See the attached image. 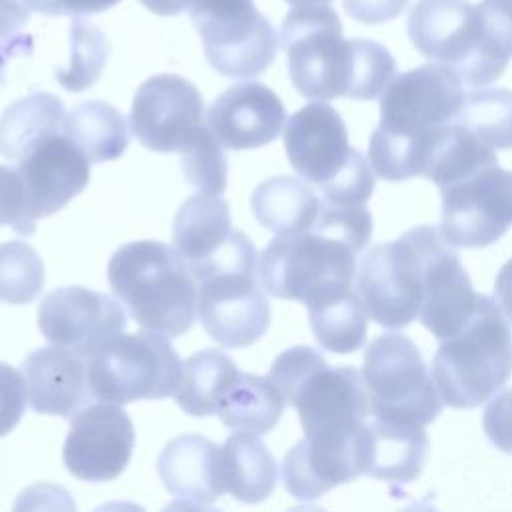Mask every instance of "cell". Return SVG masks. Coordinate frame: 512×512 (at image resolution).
<instances>
[{"label": "cell", "mask_w": 512, "mask_h": 512, "mask_svg": "<svg viewBox=\"0 0 512 512\" xmlns=\"http://www.w3.org/2000/svg\"><path fill=\"white\" fill-rule=\"evenodd\" d=\"M464 98L458 74L436 62L394 76L380 94V122L370 136L372 172L390 182L424 176Z\"/></svg>", "instance_id": "cell-1"}, {"label": "cell", "mask_w": 512, "mask_h": 512, "mask_svg": "<svg viewBox=\"0 0 512 512\" xmlns=\"http://www.w3.org/2000/svg\"><path fill=\"white\" fill-rule=\"evenodd\" d=\"M372 236V216L364 204L338 206L322 200L312 228L276 234L258 260L266 294L308 302L332 288L352 286L356 256Z\"/></svg>", "instance_id": "cell-2"}, {"label": "cell", "mask_w": 512, "mask_h": 512, "mask_svg": "<svg viewBox=\"0 0 512 512\" xmlns=\"http://www.w3.org/2000/svg\"><path fill=\"white\" fill-rule=\"evenodd\" d=\"M454 248L440 228L428 224L372 246L354 278L368 318L390 330L416 320L420 310L462 272Z\"/></svg>", "instance_id": "cell-3"}, {"label": "cell", "mask_w": 512, "mask_h": 512, "mask_svg": "<svg viewBox=\"0 0 512 512\" xmlns=\"http://www.w3.org/2000/svg\"><path fill=\"white\" fill-rule=\"evenodd\" d=\"M408 36L428 60L452 68L470 88L502 76L512 58V4L506 0H418Z\"/></svg>", "instance_id": "cell-4"}, {"label": "cell", "mask_w": 512, "mask_h": 512, "mask_svg": "<svg viewBox=\"0 0 512 512\" xmlns=\"http://www.w3.org/2000/svg\"><path fill=\"white\" fill-rule=\"evenodd\" d=\"M108 282L116 300L146 330L176 338L196 320L198 282L174 246L158 240L120 246L108 262Z\"/></svg>", "instance_id": "cell-5"}, {"label": "cell", "mask_w": 512, "mask_h": 512, "mask_svg": "<svg viewBox=\"0 0 512 512\" xmlns=\"http://www.w3.org/2000/svg\"><path fill=\"white\" fill-rule=\"evenodd\" d=\"M512 376V328L498 302L486 294L470 320L440 340L432 378L450 408H476L496 396Z\"/></svg>", "instance_id": "cell-6"}, {"label": "cell", "mask_w": 512, "mask_h": 512, "mask_svg": "<svg viewBox=\"0 0 512 512\" xmlns=\"http://www.w3.org/2000/svg\"><path fill=\"white\" fill-rule=\"evenodd\" d=\"M268 378L298 410L304 434L352 428L372 416L362 372L348 364L330 366L310 346L280 352Z\"/></svg>", "instance_id": "cell-7"}, {"label": "cell", "mask_w": 512, "mask_h": 512, "mask_svg": "<svg viewBox=\"0 0 512 512\" xmlns=\"http://www.w3.org/2000/svg\"><path fill=\"white\" fill-rule=\"evenodd\" d=\"M292 86L308 100L352 98L356 38L342 36L338 14L328 4L292 6L280 30Z\"/></svg>", "instance_id": "cell-8"}, {"label": "cell", "mask_w": 512, "mask_h": 512, "mask_svg": "<svg viewBox=\"0 0 512 512\" xmlns=\"http://www.w3.org/2000/svg\"><path fill=\"white\" fill-rule=\"evenodd\" d=\"M182 366L166 334L120 332L88 358V382L100 402L162 400L178 390Z\"/></svg>", "instance_id": "cell-9"}, {"label": "cell", "mask_w": 512, "mask_h": 512, "mask_svg": "<svg viewBox=\"0 0 512 512\" xmlns=\"http://www.w3.org/2000/svg\"><path fill=\"white\" fill-rule=\"evenodd\" d=\"M370 412L378 420L426 426L442 412V398L418 346L400 332L376 336L362 364Z\"/></svg>", "instance_id": "cell-10"}, {"label": "cell", "mask_w": 512, "mask_h": 512, "mask_svg": "<svg viewBox=\"0 0 512 512\" xmlns=\"http://www.w3.org/2000/svg\"><path fill=\"white\" fill-rule=\"evenodd\" d=\"M190 20L210 66L228 78H254L276 58L278 34L252 0H196Z\"/></svg>", "instance_id": "cell-11"}, {"label": "cell", "mask_w": 512, "mask_h": 512, "mask_svg": "<svg viewBox=\"0 0 512 512\" xmlns=\"http://www.w3.org/2000/svg\"><path fill=\"white\" fill-rule=\"evenodd\" d=\"M372 458L370 418L344 430L304 434L282 460V484L296 500L312 502L340 484L370 474Z\"/></svg>", "instance_id": "cell-12"}, {"label": "cell", "mask_w": 512, "mask_h": 512, "mask_svg": "<svg viewBox=\"0 0 512 512\" xmlns=\"http://www.w3.org/2000/svg\"><path fill=\"white\" fill-rule=\"evenodd\" d=\"M442 236L456 248H484L512 224V172L486 166L444 188Z\"/></svg>", "instance_id": "cell-13"}, {"label": "cell", "mask_w": 512, "mask_h": 512, "mask_svg": "<svg viewBox=\"0 0 512 512\" xmlns=\"http://www.w3.org/2000/svg\"><path fill=\"white\" fill-rule=\"evenodd\" d=\"M196 282L198 318L218 344L246 348L266 334L270 304L258 276V266L214 270Z\"/></svg>", "instance_id": "cell-14"}, {"label": "cell", "mask_w": 512, "mask_h": 512, "mask_svg": "<svg viewBox=\"0 0 512 512\" xmlns=\"http://www.w3.org/2000/svg\"><path fill=\"white\" fill-rule=\"evenodd\" d=\"M202 120L200 90L178 74L144 80L130 108V130L152 152H182L204 126Z\"/></svg>", "instance_id": "cell-15"}, {"label": "cell", "mask_w": 512, "mask_h": 512, "mask_svg": "<svg viewBox=\"0 0 512 512\" xmlns=\"http://www.w3.org/2000/svg\"><path fill=\"white\" fill-rule=\"evenodd\" d=\"M134 442V424L120 404L98 400L74 414L62 458L78 480L108 482L124 472Z\"/></svg>", "instance_id": "cell-16"}, {"label": "cell", "mask_w": 512, "mask_h": 512, "mask_svg": "<svg viewBox=\"0 0 512 512\" xmlns=\"http://www.w3.org/2000/svg\"><path fill=\"white\" fill-rule=\"evenodd\" d=\"M38 328L50 344L90 358L126 328V314L114 298L102 292L64 286L40 302Z\"/></svg>", "instance_id": "cell-17"}, {"label": "cell", "mask_w": 512, "mask_h": 512, "mask_svg": "<svg viewBox=\"0 0 512 512\" xmlns=\"http://www.w3.org/2000/svg\"><path fill=\"white\" fill-rule=\"evenodd\" d=\"M16 172L24 190V216L34 224L64 208L90 180L88 156L64 134H52L30 148Z\"/></svg>", "instance_id": "cell-18"}, {"label": "cell", "mask_w": 512, "mask_h": 512, "mask_svg": "<svg viewBox=\"0 0 512 512\" xmlns=\"http://www.w3.org/2000/svg\"><path fill=\"white\" fill-rule=\"evenodd\" d=\"M284 148L294 172L320 190L334 182L360 152L350 146L342 116L322 100L290 116L284 126Z\"/></svg>", "instance_id": "cell-19"}, {"label": "cell", "mask_w": 512, "mask_h": 512, "mask_svg": "<svg viewBox=\"0 0 512 512\" xmlns=\"http://www.w3.org/2000/svg\"><path fill=\"white\" fill-rule=\"evenodd\" d=\"M206 126L226 150L260 148L280 136L286 110L272 88L246 80L216 96L206 112Z\"/></svg>", "instance_id": "cell-20"}, {"label": "cell", "mask_w": 512, "mask_h": 512, "mask_svg": "<svg viewBox=\"0 0 512 512\" xmlns=\"http://www.w3.org/2000/svg\"><path fill=\"white\" fill-rule=\"evenodd\" d=\"M22 374L34 412L68 418L94 398L88 382V358L74 350L54 344L38 348L22 362Z\"/></svg>", "instance_id": "cell-21"}, {"label": "cell", "mask_w": 512, "mask_h": 512, "mask_svg": "<svg viewBox=\"0 0 512 512\" xmlns=\"http://www.w3.org/2000/svg\"><path fill=\"white\" fill-rule=\"evenodd\" d=\"M158 476L176 498L210 506L224 492L222 446L200 434H182L170 440L158 460Z\"/></svg>", "instance_id": "cell-22"}, {"label": "cell", "mask_w": 512, "mask_h": 512, "mask_svg": "<svg viewBox=\"0 0 512 512\" xmlns=\"http://www.w3.org/2000/svg\"><path fill=\"white\" fill-rule=\"evenodd\" d=\"M232 232L228 202L220 194L198 192L190 196L174 216V250L192 272L212 258Z\"/></svg>", "instance_id": "cell-23"}, {"label": "cell", "mask_w": 512, "mask_h": 512, "mask_svg": "<svg viewBox=\"0 0 512 512\" xmlns=\"http://www.w3.org/2000/svg\"><path fill=\"white\" fill-rule=\"evenodd\" d=\"M222 478L232 498L256 504L274 492L278 464L256 432L238 430L222 444Z\"/></svg>", "instance_id": "cell-24"}, {"label": "cell", "mask_w": 512, "mask_h": 512, "mask_svg": "<svg viewBox=\"0 0 512 512\" xmlns=\"http://www.w3.org/2000/svg\"><path fill=\"white\" fill-rule=\"evenodd\" d=\"M250 208L264 228L274 234H292L312 228L322 198L300 178L272 176L254 188Z\"/></svg>", "instance_id": "cell-25"}, {"label": "cell", "mask_w": 512, "mask_h": 512, "mask_svg": "<svg viewBox=\"0 0 512 512\" xmlns=\"http://www.w3.org/2000/svg\"><path fill=\"white\" fill-rule=\"evenodd\" d=\"M306 308L314 338L324 350L350 354L364 344L368 314L356 288H332L308 300Z\"/></svg>", "instance_id": "cell-26"}, {"label": "cell", "mask_w": 512, "mask_h": 512, "mask_svg": "<svg viewBox=\"0 0 512 512\" xmlns=\"http://www.w3.org/2000/svg\"><path fill=\"white\" fill-rule=\"evenodd\" d=\"M66 108L50 92H32L12 102L0 116V154L18 162L30 148L64 132Z\"/></svg>", "instance_id": "cell-27"}, {"label": "cell", "mask_w": 512, "mask_h": 512, "mask_svg": "<svg viewBox=\"0 0 512 512\" xmlns=\"http://www.w3.org/2000/svg\"><path fill=\"white\" fill-rule=\"evenodd\" d=\"M370 428L374 434V458L368 476L394 484L418 480L430 454V440L424 426L388 422L372 416Z\"/></svg>", "instance_id": "cell-28"}, {"label": "cell", "mask_w": 512, "mask_h": 512, "mask_svg": "<svg viewBox=\"0 0 512 512\" xmlns=\"http://www.w3.org/2000/svg\"><path fill=\"white\" fill-rule=\"evenodd\" d=\"M238 376L240 370L222 350H198L184 360L182 378L174 392L176 404L190 416L216 414L222 398Z\"/></svg>", "instance_id": "cell-29"}, {"label": "cell", "mask_w": 512, "mask_h": 512, "mask_svg": "<svg viewBox=\"0 0 512 512\" xmlns=\"http://www.w3.org/2000/svg\"><path fill=\"white\" fill-rule=\"evenodd\" d=\"M284 406V396L268 376L240 372L238 380L222 398L216 414L230 430L262 434L278 424Z\"/></svg>", "instance_id": "cell-30"}, {"label": "cell", "mask_w": 512, "mask_h": 512, "mask_svg": "<svg viewBox=\"0 0 512 512\" xmlns=\"http://www.w3.org/2000/svg\"><path fill=\"white\" fill-rule=\"evenodd\" d=\"M64 134L90 162L116 160L130 142V130L120 110L100 100L78 104L66 116Z\"/></svg>", "instance_id": "cell-31"}, {"label": "cell", "mask_w": 512, "mask_h": 512, "mask_svg": "<svg viewBox=\"0 0 512 512\" xmlns=\"http://www.w3.org/2000/svg\"><path fill=\"white\" fill-rule=\"evenodd\" d=\"M454 122L490 148H512V90L476 88L466 94Z\"/></svg>", "instance_id": "cell-32"}, {"label": "cell", "mask_w": 512, "mask_h": 512, "mask_svg": "<svg viewBox=\"0 0 512 512\" xmlns=\"http://www.w3.org/2000/svg\"><path fill=\"white\" fill-rule=\"evenodd\" d=\"M110 54L106 34L80 16L70 22V62L66 68H56V80L70 92L90 88L102 74Z\"/></svg>", "instance_id": "cell-33"}, {"label": "cell", "mask_w": 512, "mask_h": 512, "mask_svg": "<svg viewBox=\"0 0 512 512\" xmlns=\"http://www.w3.org/2000/svg\"><path fill=\"white\" fill-rule=\"evenodd\" d=\"M44 278L42 258L30 244L22 240L0 244V302H34L42 292Z\"/></svg>", "instance_id": "cell-34"}, {"label": "cell", "mask_w": 512, "mask_h": 512, "mask_svg": "<svg viewBox=\"0 0 512 512\" xmlns=\"http://www.w3.org/2000/svg\"><path fill=\"white\" fill-rule=\"evenodd\" d=\"M180 164L186 180L204 194H222L228 180V160L224 146L208 126H202L196 136L180 152Z\"/></svg>", "instance_id": "cell-35"}, {"label": "cell", "mask_w": 512, "mask_h": 512, "mask_svg": "<svg viewBox=\"0 0 512 512\" xmlns=\"http://www.w3.org/2000/svg\"><path fill=\"white\" fill-rule=\"evenodd\" d=\"M30 8L22 0H0V84L12 56L32 52V36L24 32Z\"/></svg>", "instance_id": "cell-36"}, {"label": "cell", "mask_w": 512, "mask_h": 512, "mask_svg": "<svg viewBox=\"0 0 512 512\" xmlns=\"http://www.w3.org/2000/svg\"><path fill=\"white\" fill-rule=\"evenodd\" d=\"M28 406L24 374L0 362V438L16 428Z\"/></svg>", "instance_id": "cell-37"}, {"label": "cell", "mask_w": 512, "mask_h": 512, "mask_svg": "<svg viewBox=\"0 0 512 512\" xmlns=\"http://www.w3.org/2000/svg\"><path fill=\"white\" fill-rule=\"evenodd\" d=\"M0 226H12L22 236L34 232V224L24 216V190L18 172L4 164H0Z\"/></svg>", "instance_id": "cell-38"}, {"label": "cell", "mask_w": 512, "mask_h": 512, "mask_svg": "<svg viewBox=\"0 0 512 512\" xmlns=\"http://www.w3.org/2000/svg\"><path fill=\"white\" fill-rule=\"evenodd\" d=\"M482 428L496 448L512 454V388L490 398L482 414Z\"/></svg>", "instance_id": "cell-39"}, {"label": "cell", "mask_w": 512, "mask_h": 512, "mask_svg": "<svg viewBox=\"0 0 512 512\" xmlns=\"http://www.w3.org/2000/svg\"><path fill=\"white\" fill-rule=\"evenodd\" d=\"M348 16L362 24H384L398 18L408 0H342Z\"/></svg>", "instance_id": "cell-40"}, {"label": "cell", "mask_w": 512, "mask_h": 512, "mask_svg": "<svg viewBox=\"0 0 512 512\" xmlns=\"http://www.w3.org/2000/svg\"><path fill=\"white\" fill-rule=\"evenodd\" d=\"M32 12L48 16H90L116 6L120 0H22Z\"/></svg>", "instance_id": "cell-41"}, {"label": "cell", "mask_w": 512, "mask_h": 512, "mask_svg": "<svg viewBox=\"0 0 512 512\" xmlns=\"http://www.w3.org/2000/svg\"><path fill=\"white\" fill-rule=\"evenodd\" d=\"M494 294L500 310L512 322V258L502 264L494 282Z\"/></svg>", "instance_id": "cell-42"}, {"label": "cell", "mask_w": 512, "mask_h": 512, "mask_svg": "<svg viewBox=\"0 0 512 512\" xmlns=\"http://www.w3.org/2000/svg\"><path fill=\"white\" fill-rule=\"evenodd\" d=\"M150 12L160 16H176L190 8L196 0H140Z\"/></svg>", "instance_id": "cell-43"}, {"label": "cell", "mask_w": 512, "mask_h": 512, "mask_svg": "<svg viewBox=\"0 0 512 512\" xmlns=\"http://www.w3.org/2000/svg\"><path fill=\"white\" fill-rule=\"evenodd\" d=\"M290 6H316V4H330L332 0H286Z\"/></svg>", "instance_id": "cell-44"}, {"label": "cell", "mask_w": 512, "mask_h": 512, "mask_svg": "<svg viewBox=\"0 0 512 512\" xmlns=\"http://www.w3.org/2000/svg\"><path fill=\"white\" fill-rule=\"evenodd\" d=\"M506 2H510V4H512V0H506Z\"/></svg>", "instance_id": "cell-45"}]
</instances>
